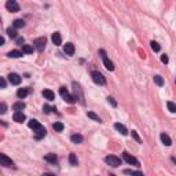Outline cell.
I'll use <instances>...</instances> for the list:
<instances>
[{
    "mask_svg": "<svg viewBox=\"0 0 176 176\" xmlns=\"http://www.w3.org/2000/svg\"><path fill=\"white\" fill-rule=\"evenodd\" d=\"M91 77H92V80H94L95 84H99V86H105V84H106V78H105V76L102 74V73L96 72V70L91 73Z\"/></svg>",
    "mask_w": 176,
    "mask_h": 176,
    "instance_id": "6da1fadb",
    "label": "cell"
},
{
    "mask_svg": "<svg viewBox=\"0 0 176 176\" xmlns=\"http://www.w3.org/2000/svg\"><path fill=\"white\" fill-rule=\"evenodd\" d=\"M105 161H106L107 165H110V167H113V168H117L121 165V160L118 157H116V156H107V157L105 158Z\"/></svg>",
    "mask_w": 176,
    "mask_h": 176,
    "instance_id": "7a4b0ae2",
    "label": "cell"
},
{
    "mask_svg": "<svg viewBox=\"0 0 176 176\" xmlns=\"http://www.w3.org/2000/svg\"><path fill=\"white\" fill-rule=\"evenodd\" d=\"M45 44H47V39L45 37H39L33 41V47L36 48L37 51H43L45 48Z\"/></svg>",
    "mask_w": 176,
    "mask_h": 176,
    "instance_id": "3957f363",
    "label": "cell"
},
{
    "mask_svg": "<svg viewBox=\"0 0 176 176\" xmlns=\"http://www.w3.org/2000/svg\"><path fill=\"white\" fill-rule=\"evenodd\" d=\"M100 52V55H102V58H103V63H105V68L107 69V70H110V72H113L114 70V65H113V62L110 61V59L106 57V52H105L103 50H100L99 51Z\"/></svg>",
    "mask_w": 176,
    "mask_h": 176,
    "instance_id": "277c9868",
    "label": "cell"
},
{
    "mask_svg": "<svg viewBox=\"0 0 176 176\" xmlns=\"http://www.w3.org/2000/svg\"><path fill=\"white\" fill-rule=\"evenodd\" d=\"M6 8L8 10L10 13H18L19 11V4L15 1V0H8L6 3Z\"/></svg>",
    "mask_w": 176,
    "mask_h": 176,
    "instance_id": "5b68a950",
    "label": "cell"
},
{
    "mask_svg": "<svg viewBox=\"0 0 176 176\" xmlns=\"http://www.w3.org/2000/svg\"><path fill=\"white\" fill-rule=\"evenodd\" d=\"M122 158L125 160L127 163L129 164V165H135V167H140V163L136 160L134 156H131V154H128V153H124L122 154Z\"/></svg>",
    "mask_w": 176,
    "mask_h": 176,
    "instance_id": "8992f818",
    "label": "cell"
},
{
    "mask_svg": "<svg viewBox=\"0 0 176 176\" xmlns=\"http://www.w3.org/2000/svg\"><path fill=\"white\" fill-rule=\"evenodd\" d=\"M0 165H3V167H14V161L11 160L10 157H7L6 154H0Z\"/></svg>",
    "mask_w": 176,
    "mask_h": 176,
    "instance_id": "52a82bcc",
    "label": "cell"
},
{
    "mask_svg": "<svg viewBox=\"0 0 176 176\" xmlns=\"http://www.w3.org/2000/svg\"><path fill=\"white\" fill-rule=\"evenodd\" d=\"M73 88H74V99H78L81 103H84V100H83V92L80 90V86L77 84V83H73Z\"/></svg>",
    "mask_w": 176,
    "mask_h": 176,
    "instance_id": "ba28073f",
    "label": "cell"
},
{
    "mask_svg": "<svg viewBox=\"0 0 176 176\" xmlns=\"http://www.w3.org/2000/svg\"><path fill=\"white\" fill-rule=\"evenodd\" d=\"M21 76L19 74H17V73H10L8 74V81L11 83V84H14V86H18L19 83H21Z\"/></svg>",
    "mask_w": 176,
    "mask_h": 176,
    "instance_id": "9c48e42d",
    "label": "cell"
},
{
    "mask_svg": "<svg viewBox=\"0 0 176 176\" xmlns=\"http://www.w3.org/2000/svg\"><path fill=\"white\" fill-rule=\"evenodd\" d=\"M33 132H35V138L36 139H41V138H44L45 135H47V131H45L44 127H39V128H36V129H33Z\"/></svg>",
    "mask_w": 176,
    "mask_h": 176,
    "instance_id": "30bf717a",
    "label": "cell"
},
{
    "mask_svg": "<svg viewBox=\"0 0 176 176\" xmlns=\"http://www.w3.org/2000/svg\"><path fill=\"white\" fill-rule=\"evenodd\" d=\"M51 40H52V43H54L55 45H61V44H62V36H61V33H59V32H55V33H52Z\"/></svg>",
    "mask_w": 176,
    "mask_h": 176,
    "instance_id": "8fae6325",
    "label": "cell"
},
{
    "mask_svg": "<svg viewBox=\"0 0 176 176\" xmlns=\"http://www.w3.org/2000/svg\"><path fill=\"white\" fill-rule=\"evenodd\" d=\"M13 118H14V121L15 122H23L26 117H25V114H23L22 112H15L14 116H13Z\"/></svg>",
    "mask_w": 176,
    "mask_h": 176,
    "instance_id": "7c38bea8",
    "label": "cell"
},
{
    "mask_svg": "<svg viewBox=\"0 0 176 176\" xmlns=\"http://www.w3.org/2000/svg\"><path fill=\"white\" fill-rule=\"evenodd\" d=\"M63 51H65L66 55H73L74 54V45H73L72 43H66L65 47H63Z\"/></svg>",
    "mask_w": 176,
    "mask_h": 176,
    "instance_id": "4fadbf2b",
    "label": "cell"
},
{
    "mask_svg": "<svg viewBox=\"0 0 176 176\" xmlns=\"http://www.w3.org/2000/svg\"><path fill=\"white\" fill-rule=\"evenodd\" d=\"M114 128H116L121 135H128V131H127L125 125H122V124H120V122H116V124H114Z\"/></svg>",
    "mask_w": 176,
    "mask_h": 176,
    "instance_id": "5bb4252c",
    "label": "cell"
},
{
    "mask_svg": "<svg viewBox=\"0 0 176 176\" xmlns=\"http://www.w3.org/2000/svg\"><path fill=\"white\" fill-rule=\"evenodd\" d=\"M43 96H44L47 100H54L55 99V94L51 90H44L43 91Z\"/></svg>",
    "mask_w": 176,
    "mask_h": 176,
    "instance_id": "9a60e30c",
    "label": "cell"
},
{
    "mask_svg": "<svg viewBox=\"0 0 176 176\" xmlns=\"http://www.w3.org/2000/svg\"><path fill=\"white\" fill-rule=\"evenodd\" d=\"M44 160L47 161V163H51V164H55L57 161H58V157L55 156V154L50 153V154H45L44 156Z\"/></svg>",
    "mask_w": 176,
    "mask_h": 176,
    "instance_id": "2e32d148",
    "label": "cell"
},
{
    "mask_svg": "<svg viewBox=\"0 0 176 176\" xmlns=\"http://www.w3.org/2000/svg\"><path fill=\"white\" fill-rule=\"evenodd\" d=\"M70 140H72L73 143H76V145H78V143H83V140H84V138H83L80 134H74V135L70 136Z\"/></svg>",
    "mask_w": 176,
    "mask_h": 176,
    "instance_id": "e0dca14e",
    "label": "cell"
},
{
    "mask_svg": "<svg viewBox=\"0 0 176 176\" xmlns=\"http://www.w3.org/2000/svg\"><path fill=\"white\" fill-rule=\"evenodd\" d=\"M23 55V52H21V51H18V50H14V51H10L8 54H7V57L8 58H21Z\"/></svg>",
    "mask_w": 176,
    "mask_h": 176,
    "instance_id": "ac0fdd59",
    "label": "cell"
},
{
    "mask_svg": "<svg viewBox=\"0 0 176 176\" xmlns=\"http://www.w3.org/2000/svg\"><path fill=\"white\" fill-rule=\"evenodd\" d=\"M161 140H163V143L165 146H171L172 145V139L167 135V134H161Z\"/></svg>",
    "mask_w": 176,
    "mask_h": 176,
    "instance_id": "d6986e66",
    "label": "cell"
},
{
    "mask_svg": "<svg viewBox=\"0 0 176 176\" xmlns=\"http://www.w3.org/2000/svg\"><path fill=\"white\" fill-rule=\"evenodd\" d=\"M69 163H70V165H73V167H76L77 164H78L77 156H76L74 153H70V154H69Z\"/></svg>",
    "mask_w": 176,
    "mask_h": 176,
    "instance_id": "ffe728a7",
    "label": "cell"
},
{
    "mask_svg": "<svg viewBox=\"0 0 176 176\" xmlns=\"http://www.w3.org/2000/svg\"><path fill=\"white\" fill-rule=\"evenodd\" d=\"M28 94H29V90H28V88H19V90L17 91V95H18V98H21V99H23Z\"/></svg>",
    "mask_w": 176,
    "mask_h": 176,
    "instance_id": "44dd1931",
    "label": "cell"
},
{
    "mask_svg": "<svg viewBox=\"0 0 176 176\" xmlns=\"http://www.w3.org/2000/svg\"><path fill=\"white\" fill-rule=\"evenodd\" d=\"M63 99H65V102H68V103H74V102H76V99H74V96H73V95H70L68 92V94H65L62 96Z\"/></svg>",
    "mask_w": 176,
    "mask_h": 176,
    "instance_id": "7402d4cb",
    "label": "cell"
},
{
    "mask_svg": "<svg viewBox=\"0 0 176 176\" xmlns=\"http://www.w3.org/2000/svg\"><path fill=\"white\" fill-rule=\"evenodd\" d=\"M7 35H8L11 39H17V36H18V33H17V30H15V28H8V29H7Z\"/></svg>",
    "mask_w": 176,
    "mask_h": 176,
    "instance_id": "603a6c76",
    "label": "cell"
},
{
    "mask_svg": "<svg viewBox=\"0 0 176 176\" xmlns=\"http://www.w3.org/2000/svg\"><path fill=\"white\" fill-rule=\"evenodd\" d=\"M22 52L23 54H32V52H33V47L29 44H23L22 45Z\"/></svg>",
    "mask_w": 176,
    "mask_h": 176,
    "instance_id": "cb8c5ba5",
    "label": "cell"
},
{
    "mask_svg": "<svg viewBox=\"0 0 176 176\" xmlns=\"http://www.w3.org/2000/svg\"><path fill=\"white\" fill-rule=\"evenodd\" d=\"M13 109L15 112H21L22 109H25V103H23V102H17V103H14Z\"/></svg>",
    "mask_w": 176,
    "mask_h": 176,
    "instance_id": "d4e9b609",
    "label": "cell"
},
{
    "mask_svg": "<svg viewBox=\"0 0 176 176\" xmlns=\"http://www.w3.org/2000/svg\"><path fill=\"white\" fill-rule=\"evenodd\" d=\"M153 80H154V83H156V84H157V86H160V87H163L164 86V78L161 76H154L153 77Z\"/></svg>",
    "mask_w": 176,
    "mask_h": 176,
    "instance_id": "484cf974",
    "label": "cell"
},
{
    "mask_svg": "<svg viewBox=\"0 0 176 176\" xmlns=\"http://www.w3.org/2000/svg\"><path fill=\"white\" fill-rule=\"evenodd\" d=\"M87 116L90 118H92L94 121H98V122H102V120H100V117L99 116H96L95 113H92V112H87Z\"/></svg>",
    "mask_w": 176,
    "mask_h": 176,
    "instance_id": "4316f807",
    "label": "cell"
},
{
    "mask_svg": "<svg viewBox=\"0 0 176 176\" xmlns=\"http://www.w3.org/2000/svg\"><path fill=\"white\" fill-rule=\"evenodd\" d=\"M28 125H29V128H32V129H36V128H39V127H40V122L37 121V120H30Z\"/></svg>",
    "mask_w": 176,
    "mask_h": 176,
    "instance_id": "83f0119b",
    "label": "cell"
},
{
    "mask_svg": "<svg viewBox=\"0 0 176 176\" xmlns=\"http://www.w3.org/2000/svg\"><path fill=\"white\" fill-rule=\"evenodd\" d=\"M52 128H54V129H55V131H57V132H62L63 131V128H65V127H63V124H62V122H55V124H54V125H52Z\"/></svg>",
    "mask_w": 176,
    "mask_h": 176,
    "instance_id": "f1b7e54d",
    "label": "cell"
},
{
    "mask_svg": "<svg viewBox=\"0 0 176 176\" xmlns=\"http://www.w3.org/2000/svg\"><path fill=\"white\" fill-rule=\"evenodd\" d=\"M25 26V21L23 19H15L14 21V28H23Z\"/></svg>",
    "mask_w": 176,
    "mask_h": 176,
    "instance_id": "f546056e",
    "label": "cell"
},
{
    "mask_svg": "<svg viewBox=\"0 0 176 176\" xmlns=\"http://www.w3.org/2000/svg\"><path fill=\"white\" fill-rule=\"evenodd\" d=\"M150 47H151V50L156 51V52H158V51H160V48H161L157 41H151V43H150Z\"/></svg>",
    "mask_w": 176,
    "mask_h": 176,
    "instance_id": "4dcf8cb0",
    "label": "cell"
},
{
    "mask_svg": "<svg viewBox=\"0 0 176 176\" xmlns=\"http://www.w3.org/2000/svg\"><path fill=\"white\" fill-rule=\"evenodd\" d=\"M124 173H125V175H142L140 171H134V169H125Z\"/></svg>",
    "mask_w": 176,
    "mask_h": 176,
    "instance_id": "1f68e13d",
    "label": "cell"
},
{
    "mask_svg": "<svg viewBox=\"0 0 176 176\" xmlns=\"http://www.w3.org/2000/svg\"><path fill=\"white\" fill-rule=\"evenodd\" d=\"M167 106H168V110H169L171 113H175L176 112V106L173 102H167Z\"/></svg>",
    "mask_w": 176,
    "mask_h": 176,
    "instance_id": "d6a6232c",
    "label": "cell"
},
{
    "mask_svg": "<svg viewBox=\"0 0 176 176\" xmlns=\"http://www.w3.org/2000/svg\"><path fill=\"white\" fill-rule=\"evenodd\" d=\"M55 107H50V106H48V105H44V106H43V112H44L45 114H48V113H51V110H54Z\"/></svg>",
    "mask_w": 176,
    "mask_h": 176,
    "instance_id": "836d02e7",
    "label": "cell"
},
{
    "mask_svg": "<svg viewBox=\"0 0 176 176\" xmlns=\"http://www.w3.org/2000/svg\"><path fill=\"white\" fill-rule=\"evenodd\" d=\"M107 102H109V103H110V105H112L113 107H116V106H117V102L114 100V98H113V96H107Z\"/></svg>",
    "mask_w": 176,
    "mask_h": 176,
    "instance_id": "e575fe53",
    "label": "cell"
},
{
    "mask_svg": "<svg viewBox=\"0 0 176 176\" xmlns=\"http://www.w3.org/2000/svg\"><path fill=\"white\" fill-rule=\"evenodd\" d=\"M132 138H134V139H135L136 142H138V143H142V139H140L139 135L136 134V131H132Z\"/></svg>",
    "mask_w": 176,
    "mask_h": 176,
    "instance_id": "d590c367",
    "label": "cell"
},
{
    "mask_svg": "<svg viewBox=\"0 0 176 176\" xmlns=\"http://www.w3.org/2000/svg\"><path fill=\"white\" fill-rule=\"evenodd\" d=\"M7 112V105L6 103H0V114H4Z\"/></svg>",
    "mask_w": 176,
    "mask_h": 176,
    "instance_id": "8d00e7d4",
    "label": "cell"
},
{
    "mask_svg": "<svg viewBox=\"0 0 176 176\" xmlns=\"http://www.w3.org/2000/svg\"><path fill=\"white\" fill-rule=\"evenodd\" d=\"M0 88H6V80L3 77H0Z\"/></svg>",
    "mask_w": 176,
    "mask_h": 176,
    "instance_id": "74e56055",
    "label": "cell"
},
{
    "mask_svg": "<svg viewBox=\"0 0 176 176\" xmlns=\"http://www.w3.org/2000/svg\"><path fill=\"white\" fill-rule=\"evenodd\" d=\"M161 61H163V62H164V63H168V61H169V59H168V57H167V55L164 54V55H163V57H161Z\"/></svg>",
    "mask_w": 176,
    "mask_h": 176,
    "instance_id": "f35d334b",
    "label": "cell"
},
{
    "mask_svg": "<svg viewBox=\"0 0 176 176\" xmlns=\"http://www.w3.org/2000/svg\"><path fill=\"white\" fill-rule=\"evenodd\" d=\"M23 37H19V39H17V44H19V45H22V43H23Z\"/></svg>",
    "mask_w": 176,
    "mask_h": 176,
    "instance_id": "ab89813d",
    "label": "cell"
},
{
    "mask_svg": "<svg viewBox=\"0 0 176 176\" xmlns=\"http://www.w3.org/2000/svg\"><path fill=\"white\" fill-rule=\"evenodd\" d=\"M3 44H4V39L0 36V45H3Z\"/></svg>",
    "mask_w": 176,
    "mask_h": 176,
    "instance_id": "60d3db41",
    "label": "cell"
}]
</instances>
